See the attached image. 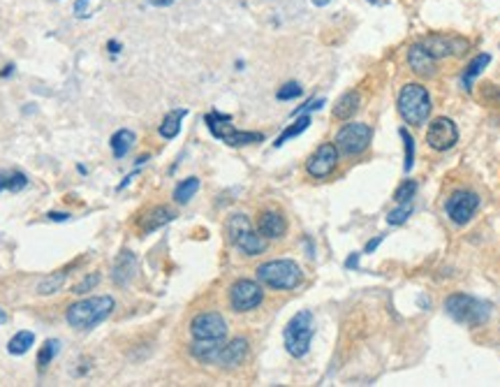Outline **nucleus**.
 Masks as SVG:
<instances>
[{"label":"nucleus","instance_id":"35","mask_svg":"<svg viewBox=\"0 0 500 387\" xmlns=\"http://www.w3.org/2000/svg\"><path fill=\"white\" fill-rule=\"evenodd\" d=\"M100 279H102L100 274H90V276H86V279H83V281H79L77 285H74L72 292H74V294H86L88 290L95 288V285L100 283Z\"/></svg>","mask_w":500,"mask_h":387},{"label":"nucleus","instance_id":"7","mask_svg":"<svg viewBox=\"0 0 500 387\" xmlns=\"http://www.w3.org/2000/svg\"><path fill=\"white\" fill-rule=\"evenodd\" d=\"M207 125L209 130L213 133V137H218L225 144L229 146H248V144H257V142H264V135L262 133H244V130H234V128L229 125L231 116L229 114H218L213 112L209 114L207 118Z\"/></svg>","mask_w":500,"mask_h":387},{"label":"nucleus","instance_id":"2","mask_svg":"<svg viewBox=\"0 0 500 387\" xmlns=\"http://www.w3.org/2000/svg\"><path fill=\"white\" fill-rule=\"evenodd\" d=\"M255 276H257L259 283L266 285V288L283 290V292L299 288L301 281H303L301 267L294 260H269V262L257 267Z\"/></svg>","mask_w":500,"mask_h":387},{"label":"nucleus","instance_id":"10","mask_svg":"<svg viewBox=\"0 0 500 387\" xmlns=\"http://www.w3.org/2000/svg\"><path fill=\"white\" fill-rule=\"evenodd\" d=\"M190 334L194 341H225L227 339V320L218 311L197 313L190 322Z\"/></svg>","mask_w":500,"mask_h":387},{"label":"nucleus","instance_id":"29","mask_svg":"<svg viewBox=\"0 0 500 387\" xmlns=\"http://www.w3.org/2000/svg\"><path fill=\"white\" fill-rule=\"evenodd\" d=\"M65 279H68V274H65V272H56L51 276H46V279H42L40 285H37V294H42V297H49V294L58 292L63 285H65Z\"/></svg>","mask_w":500,"mask_h":387},{"label":"nucleus","instance_id":"6","mask_svg":"<svg viewBox=\"0 0 500 387\" xmlns=\"http://www.w3.org/2000/svg\"><path fill=\"white\" fill-rule=\"evenodd\" d=\"M315 334L313 327V313L311 311H299L296 316L285 325L283 339H285V350L292 357H303L311 350V341Z\"/></svg>","mask_w":500,"mask_h":387},{"label":"nucleus","instance_id":"25","mask_svg":"<svg viewBox=\"0 0 500 387\" xmlns=\"http://www.w3.org/2000/svg\"><path fill=\"white\" fill-rule=\"evenodd\" d=\"M33 344H35V334H33V331H28V329L16 331V334H14L12 339H9L7 353H9V355H26L28 350L33 348Z\"/></svg>","mask_w":500,"mask_h":387},{"label":"nucleus","instance_id":"38","mask_svg":"<svg viewBox=\"0 0 500 387\" xmlns=\"http://www.w3.org/2000/svg\"><path fill=\"white\" fill-rule=\"evenodd\" d=\"M88 3H90V0H77V3H74V14H77L79 16V19H86V16H88Z\"/></svg>","mask_w":500,"mask_h":387},{"label":"nucleus","instance_id":"23","mask_svg":"<svg viewBox=\"0 0 500 387\" xmlns=\"http://www.w3.org/2000/svg\"><path fill=\"white\" fill-rule=\"evenodd\" d=\"M188 116V109H174V112H170L165 118H162V123H160V137H165V140H174L176 135L181 133V121Z\"/></svg>","mask_w":500,"mask_h":387},{"label":"nucleus","instance_id":"15","mask_svg":"<svg viewBox=\"0 0 500 387\" xmlns=\"http://www.w3.org/2000/svg\"><path fill=\"white\" fill-rule=\"evenodd\" d=\"M248 339L239 336V339H231L229 344H222L220 353L216 357V364H220L222 368H234L239 364H244V359L248 357Z\"/></svg>","mask_w":500,"mask_h":387},{"label":"nucleus","instance_id":"22","mask_svg":"<svg viewBox=\"0 0 500 387\" xmlns=\"http://www.w3.org/2000/svg\"><path fill=\"white\" fill-rule=\"evenodd\" d=\"M225 341H194L192 339V346H190V355L199 362H216V357L220 353V348Z\"/></svg>","mask_w":500,"mask_h":387},{"label":"nucleus","instance_id":"32","mask_svg":"<svg viewBox=\"0 0 500 387\" xmlns=\"http://www.w3.org/2000/svg\"><path fill=\"white\" fill-rule=\"evenodd\" d=\"M398 135H401L403 146H405V172H410L412 165H415V140H412V135L405 130V128H401Z\"/></svg>","mask_w":500,"mask_h":387},{"label":"nucleus","instance_id":"33","mask_svg":"<svg viewBox=\"0 0 500 387\" xmlns=\"http://www.w3.org/2000/svg\"><path fill=\"white\" fill-rule=\"evenodd\" d=\"M415 192H417V181H403L401 186L396 188V192H394V200L398 202V205H401V202H412V197H415Z\"/></svg>","mask_w":500,"mask_h":387},{"label":"nucleus","instance_id":"30","mask_svg":"<svg viewBox=\"0 0 500 387\" xmlns=\"http://www.w3.org/2000/svg\"><path fill=\"white\" fill-rule=\"evenodd\" d=\"M58 350H61V341L58 339L44 341V346L40 348V355H37V366H40V368L49 366L53 359H56V355H58Z\"/></svg>","mask_w":500,"mask_h":387},{"label":"nucleus","instance_id":"36","mask_svg":"<svg viewBox=\"0 0 500 387\" xmlns=\"http://www.w3.org/2000/svg\"><path fill=\"white\" fill-rule=\"evenodd\" d=\"M322 105H324V100H322V98H318V100H308V103H306V105H301L299 109H294V112H292V116H301V114L315 112V109H322Z\"/></svg>","mask_w":500,"mask_h":387},{"label":"nucleus","instance_id":"18","mask_svg":"<svg viewBox=\"0 0 500 387\" xmlns=\"http://www.w3.org/2000/svg\"><path fill=\"white\" fill-rule=\"evenodd\" d=\"M407 66L420 77H433L435 70H438L435 68V58L424 49V44H412L407 49Z\"/></svg>","mask_w":500,"mask_h":387},{"label":"nucleus","instance_id":"24","mask_svg":"<svg viewBox=\"0 0 500 387\" xmlns=\"http://www.w3.org/2000/svg\"><path fill=\"white\" fill-rule=\"evenodd\" d=\"M489 63H491L489 53H477V56L468 63V68H466V72H463V77H461L463 88L470 91V88H472V81H475V79L481 75V72H484V68L489 66Z\"/></svg>","mask_w":500,"mask_h":387},{"label":"nucleus","instance_id":"26","mask_svg":"<svg viewBox=\"0 0 500 387\" xmlns=\"http://www.w3.org/2000/svg\"><path fill=\"white\" fill-rule=\"evenodd\" d=\"M311 116L308 114H301L299 118H296V121L292 123V125H287L285 128V130L281 133V135H278V140L274 142V146H276V149H278V146H283L287 140H292V137H299L301 133H306V130H308V128H311Z\"/></svg>","mask_w":500,"mask_h":387},{"label":"nucleus","instance_id":"8","mask_svg":"<svg viewBox=\"0 0 500 387\" xmlns=\"http://www.w3.org/2000/svg\"><path fill=\"white\" fill-rule=\"evenodd\" d=\"M370 142H373V130L366 123H345L336 133V140H333L338 153L350 155V158L364 153L370 146Z\"/></svg>","mask_w":500,"mask_h":387},{"label":"nucleus","instance_id":"21","mask_svg":"<svg viewBox=\"0 0 500 387\" xmlns=\"http://www.w3.org/2000/svg\"><path fill=\"white\" fill-rule=\"evenodd\" d=\"M135 142H137V135L132 130H127V128H120V130H116L109 140L114 158H118V160L125 158V155L130 153V149L135 146Z\"/></svg>","mask_w":500,"mask_h":387},{"label":"nucleus","instance_id":"39","mask_svg":"<svg viewBox=\"0 0 500 387\" xmlns=\"http://www.w3.org/2000/svg\"><path fill=\"white\" fill-rule=\"evenodd\" d=\"M382 239H385V234H377L375 239H370V242L366 244V248H364V253H373L375 248H377L380 244H382Z\"/></svg>","mask_w":500,"mask_h":387},{"label":"nucleus","instance_id":"28","mask_svg":"<svg viewBox=\"0 0 500 387\" xmlns=\"http://www.w3.org/2000/svg\"><path fill=\"white\" fill-rule=\"evenodd\" d=\"M28 186V177L24 172H0V192H19Z\"/></svg>","mask_w":500,"mask_h":387},{"label":"nucleus","instance_id":"12","mask_svg":"<svg viewBox=\"0 0 500 387\" xmlns=\"http://www.w3.org/2000/svg\"><path fill=\"white\" fill-rule=\"evenodd\" d=\"M338 158H340V153L336 149V144L324 142L313 151L311 158L306 160V172H308L311 179H327L336 172Z\"/></svg>","mask_w":500,"mask_h":387},{"label":"nucleus","instance_id":"3","mask_svg":"<svg viewBox=\"0 0 500 387\" xmlns=\"http://www.w3.org/2000/svg\"><path fill=\"white\" fill-rule=\"evenodd\" d=\"M398 112H401L403 121L410 125H424L431 116V96L429 88L422 84H405L398 93Z\"/></svg>","mask_w":500,"mask_h":387},{"label":"nucleus","instance_id":"1","mask_svg":"<svg viewBox=\"0 0 500 387\" xmlns=\"http://www.w3.org/2000/svg\"><path fill=\"white\" fill-rule=\"evenodd\" d=\"M116 309V301L114 297H88V299H81V301H74L65 311V320L68 325L79 329V331H88L93 327H98L100 322H105L111 313Z\"/></svg>","mask_w":500,"mask_h":387},{"label":"nucleus","instance_id":"20","mask_svg":"<svg viewBox=\"0 0 500 387\" xmlns=\"http://www.w3.org/2000/svg\"><path fill=\"white\" fill-rule=\"evenodd\" d=\"M359 107H361V96L357 91H348V93H343L336 100V105H333V118H336V121H348V118H352L359 112Z\"/></svg>","mask_w":500,"mask_h":387},{"label":"nucleus","instance_id":"44","mask_svg":"<svg viewBox=\"0 0 500 387\" xmlns=\"http://www.w3.org/2000/svg\"><path fill=\"white\" fill-rule=\"evenodd\" d=\"M313 5H318V7H324V5H329V0H313Z\"/></svg>","mask_w":500,"mask_h":387},{"label":"nucleus","instance_id":"11","mask_svg":"<svg viewBox=\"0 0 500 387\" xmlns=\"http://www.w3.org/2000/svg\"><path fill=\"white\" fill-rule=\"evenodd\" d=\"M479 209V197L472 190H454L449 200L444 202V211L454 225H466Z\"/></svg>","mask_w":500,"mask_h":387},{"label":"nucleus","instance_id":"5","mask_svg":"<svg viewBox=\"0 0 500 387\" xmlns=\"http://www.w3.org/2000/svg\"><path fill=\"white\" fill-rule=\"evenodd\" d=\"M444 311L447 316H452L457 322L466 327H479L491 318V304L470 297V294H449L444 299Z\"/></svg>","mask_w":500,"mask_h":387},{"label":"nucleus","instance_id":"9","mask_svg":"<svg viewBox=\"0 0 500 387\" xmlns=\"http://www.w3.org/2000/svg\"><path fill=\"white\" fill-rule=\"evenodd\" d=\"M264 301V290L259 281H250V279H239L236 283H231L229 288V306L234 313H248L255 311L259 304Z\"/></svg>","mask_w":500,"mask_h":387},{"label":"nucleus","instance_id":"27","mask_svg":"<svg viewBox=\"0 0 500 387\" xmlns=\"http://www.w3.org/2000/svg\"><path fill=\"white\" fill-rule=\"evenodd\" d=\"M197 190H199V179L197 177L183 179L179 186L174 188V202H176V205H188Z\"/></svg>","mask_w":500,"mask_h":387},{"label":"nucleus","instance_id":"41","mask_svg":"<svg viewBox=\"0 0 500 387\" xmlns=\"http://www.w3.org/2000/svg\"><path fill=\"white\" fill-rule=\"evenodd\" d=\"M148 3L151 5H155V7H170L174 0H148Z\"/></svg>","mask_w":500,"mask_h":387},{"label":"nucleus","instance_id":"14","mask_svg":"<svg viewBox=\"0 0 500 387\" xmlns=\"http://www.w3.org/2000/svg\"><path fill=\"white\" fill-rule=\"evenodd\" d=\"M459 142V128L447 116H438L431 121L429 130H426V144L433 151H449L454 144Z\"/></svg>","mask_w":500,"mask_h":387},{"label":"nucleus","instance_id":"13","mask_svg":"<svg viewBox=\"0 0 500 387\" xmlns=\"http://www.w3.org/2000/svg\"><path fill=\"white\" fill-rule=\"evenodd\" d=\"M422 44L435 61L447 58V56H463L470 47V42L459 38V35H440V33H433L429 38H424Z\"/></svg>","mask_w":500,"mask_h":387},{"label":"nucleus","instance_id":"19","mask_svg":"<svg viewBox=\"0 0 500 387\" xmlns=\"http://www.w3.org/2000/svg\"><path fill=\"white\" fill-rule=\"evenodd\" d=\"M174 218H176V214L170 207H153L151 211H146V214L142 216V220H139V229H142L144 234L155 232V229H160L167 223H172Z\"/></svg>","mask_w":500,"mask_h":387},{"label":"nucleus","instance_id":"4","mask_svg":"<svg viewBox=\"0 0 500 387\" xmlns=\"http://www.w3.org/2000/svg\"><path fill=\"white\" fill-rule=\"evenodd\" d=\"M225 229H227L229 242L234 244L244 255L255 257V255H262L266 251V239L253 227V223H250V218L246 214H231L227 218Z\"/></svg>","mask_w":500,"mask_h":387},{"label":"nucleus","instance_id":"40","mask_svg":"<svg viewBox=\"0 0 500 387\" xmlns=\"http://www.w3.org/2000/svg\"><path fill=\"white\" fill-rule=\"evenodd\" d=\"M359 255H361V253H352V255L348 257V260H345V267H348V269H352V267H357V264H359Z\"/></svg>","mask_w":500,"mask_h":387},{"label":"nucleus","instance_id":"31","mask_svg":"<svg viewBox=\"0 0 500 387\" xmlns=\"http://www.w3.org/2000/svg\"><path fill=\"white\" fill-rule=\"evenodd\" d=\"M412 214V202H401L394 211H389V216H387V223L389 225H403L407 218H410Z\"/></svg>","mask_w":500,"mask_h":387},{"label":"nucleus","instance_id":"37","mask_svg":"<svg viewBox=\"0 0 500 387\" xmlns=\"http://www.w3.org/2000/svg\"><path fill=\"white\" fill-rule=\"evenodd\" d=\"M70 218L72 214H68V211H49L46 214V220H53V223H68Z\"/></svg>","mask_w":500,"mask_h":387},{"label":"nucleus","instance_id":"43","mask_svg":"<svg viewBox=\"0 0 500 387\" xmlns=\"http://www.w3.org/2000/svg\"><path fill=\"white\" fill-rule=\"evenodd\" d=\"M5 322H7V313L0 309V325H5Z\"/></svg>","mask_w":500,"mask_h":387},{"label":"nucleus","instance_id":"16","mask_svg":"<svg viewBox=\"0 0 500 387\" xmlns=\"http://www.w3.org/2000/svg\"><path fill=\"white\" fill-rule=\"evenodd\" d=\"M257 232L262 234L266 242H269V239H283L285 232H287V220H285V216L281 214V211L266 209L257 218Z\"/></svg>","mask_w":500,"mask_h":387},{"label":"nucleus","instance_id":"34","mask_svg":"<svg viewBox=\"0 0 500 387\" xmlns=\"http://www.w3.org/2000/svg\"><path fill=\"white\" fill-rule=\"evenodd\" d=\"M303 93V88H301V84L299 81H287V84H283L281 88H278V93H276V98L278 100H294V98H299Z\"/></svg>","mask_w":500,"mask_h":387},{"label":"nucleus","instance_id":"42","mask_svg":"<svg viewBox=\"0 0 500 387\" xmlns=\"http://www.w3.org/2000/svg\"><path fill=\"white\" fill-rule=\"evenodd\" d=\"M107 47H109V51H111V53H118V51H120V44H118L116 40H111V42L107 44Z\"/></svg>","mask_w":500,"mask_h":387},{"label":"nucleus","instance_id":"17","mask_svg":"<svg viewBox=\"0 0 500 387\" xmlns=\"http://www.w3.org/2000/svg\"><path fill=\"white\" fill-rule=\"evenodd\" d=\"M137 269H139V264H137L135 253L123 251L114 262V269H111V281H114L118 288H125V285L132 283V279L137 276Z\"/></svg>","mask_w":500,"mask_h":387}]
</instances>
